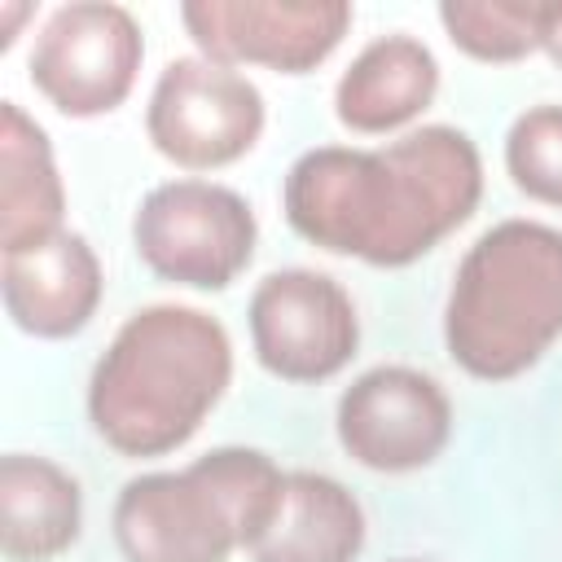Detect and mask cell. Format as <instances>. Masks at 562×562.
<instances>
[{"label": "cell", "mask_w": 562, "mask_h": 562, "mask_svg": "<svg viewBox=\"0 0 562 562\" xmlns=\"http://www.w3.org/2000/svg\"><path fill=\"white\" fill-rule=\"evenodd\" d=\"M483 202V154L448 123L413 127L378 149L316 145L281 184L285 224L342 259L408 268Z\"/></svg>", "instance_id": "cell-1"}, {"label": "cell", "mask_w": 562, "mask_h": 562, "mask_svg": "<svg viewBox=\"0 0 562 562\" xmlns=\"http://www.w3.org/2000/svg\"><path fill=\"white\" fill-rule=\"evenodd\" d=\"M228 382V329L202 307L149 303L97 356L88 373V422L119 457H167L202 430Z\"/></svg>", "instance_id": "cell-2"}, {"label": "cell", "mask_w": 562, "mask_h": 562, "mask_svg": "<svg viewBox=\"0 0 562 562\" xmlns=\"http://www.w3.org/2000/svg\"><path fill=\"white\" fill-rule=\"evenodd\" d=\"M562 338V228L501 220L461 255L448 303L443 347L479 382L522 378Z\"/></svg>", "instance_id": "cell-3"}, {"label": "cell", "mask_w": 562, "mask_h": 562, "mask_svg": "<svg viewBox=\"0 0 562 562\" xmlns=\"http://www.w3.org/2000/svg\"><path fill=\"white\" fill-rule=\"evenodd\" d=\"M285 470L246 443H224L180 470H149L119 487L110 531L123 562H228L268 527Z\"/></svg>", "instance_id": "cell-4"}, {"label": "cell", "mask_w": 562, "mask_h": 562, "mask_svg": "<svg viewBox=\"0 0 562 562\" xmlns=\"http://www.w3.org/2000/svg\"><path fill=\"white\" fill-rule=\"evenodd\" d=\"M259 246V220L250 202L202 176H176L154 184L132 215L136 259L171 285L224 290L233 285Z\"/></svg>", "instance_id": "cell-5"}, {"label": "cell", "mask_w": 562, "mask_h": 562, "mask_svg": "<svg viewBox=\"0 0 562 562\" xmlns=\"http://www.w3.org/2000/svg\"><path fill=\"white\" fill-rule=\"evenodd\" d=\"M263 123V92L241 70L202 53L167 61L145 105L149 145L180 171L233 167L259 145Z\"/></svg>", "instance_id": "cell-6"}, {"label": "cell", "mask_w": 562, "mask_h": 562, "mask_svg": "<svg viewBox=\"0 0 562 562\" xmlns=\"http://www.w3.org/2000/svg\"><path fill=\"white\" fill-rule=\"evenodd\" d=\"M145 40L132 9L110 0H75L48 13L31 48L35 92L66 119L119 110L140 75Z\"/></svg>", "instance_id": "cell-7"}, {"label": "cell", "mask_w": 562, "mask_h": 562, "mask_svg": "<svg viewBox=\"0 0 562 562\" xmlns=\"http://www.w3.org/2000/svg\"><path fill=\"white\" fill-rule=\"evenodd\" d=\"M250 351L281 382H329L360 347V316L342 281L316 268L268 272L246 303Z\"/></svg>", "instance_id": "cell-8"}, {"label": "cell", "mask_w": 562, "mask_h": 562, "mask_svg": "<svg viewBox=\"0 0 562 562\" xmlns=\"http://www.w3.org/2000/svg\"><path fill=\"white\" fill-rule=\"evenodd\" d=\"M334 430L356 465L373 474H413L448 448L452 400L413 364H373L338 395Z\"/></svg>", "instance_id": "cell-9"}, {"label": "cell", "mask_w": 562, "mask_h": 562, "mask_svg": "<svg viewBox=\"0 0 562 562\" xmlns=\"http://www.w3.org/2000/svg\"><path fill=\"white\" fill-rule=\"evenodd\" d=\"M180 22L202 57L220 66H268L277 75H307L351 31L342 0H189Z\"/></svg>", "instance_id": "cell-10"}, {"label": "cell", "mask_w": 562, "mask_h": 562, "mask_svg": "<svg viewBox=\"0 0 562 562\" xmlns=\"http://www.w3.org/2000/svg\"><path fill=\"white\" fill-rule=\"evenodd\" d=\"M0 294L13 329L40 342H61L92 325L105 294V272L88 237L61 228L40 246L0 255Z\"/></svg>", "instance_id": "cell-11"}, {"label": "cell", "mask_w": 562, "mask_h": 562, "mask_svg": "<svg viewBox=\"0 0 562 562\" xmlns=\"http://www.w3.org/2000/svg\"><path fill=\"white\" fill-rule=\"evenodd\" d=\"M439 92V61L417 35H378L334 83V114L356 136H391L426 114Z\"/></svg>", "instance_id": "cell-12"}, {"label": "cell", "mask_w": 562, "mask_h": 562, "mask_svg": "<svg viewBox=\"0 0 562 562\" xmlns=\"http://www.w3.org/2000/svg\"><path fill=\"white\" fill-rule=\"evenodd\" d=\"M364 549V509L356 492L321 470H285L281 501L246 549L250 562H356Z\"/></svg>", "instance_id": "cell-13"}, {"label": "cell", "mask_w": 562, "mask_h": 562, "mask_svg": "<svg viewBox=\"0 0 562 562\" xmlns=\"http://www.w3.org/2000/svg\"><path fill=\"white\" fill-rule=\"evenodd\" d=\"M83 531L79 479L40 452L0 461V549L9 562H53Z\"/></svg>", "instance_id": "cell-14"}, {"label": "cell", "mask_w": 562, "mask_h": 562, "mask_svg": "<svg viewBox=\"0 0 562 562\" xmlns=\"http://www.w3.org/2000/svg\"><path fill=\"white\" fill-rule=\"evenodd\" d=\"M61 220L66 184L48 132L18 101H0V255L40 246Z\"/></svg>", "instance_id": "cell-15"}, {"label": "cell", "mask_w": 562, "mask_h": 562, "mask_svg": "<svg viewBox=\"0 0 562 562\" xmlns=\"http://www.w3.org/2000/svg\"><path fill=\"white\" fill-rule=\"evenodd\" d=\"M435 13L443 35L474 61L505 66L540 48L544 0H443Z\"/></svg>", "instance_id": "cell-16"}, {"label": "cell", "mask_w": 562, "mask_h": 562, "mask_svg": "<svg viewBox=\"0 0 562 562\" xmlns=\"http://www.w3.org/2000/svg\"><path fill=\"white\" fill-rule=\"evenodd\" d=\"M505 171L518 193L562 211V105H531L509 123Z\"/></svg>", "instance_id": "cell-17"}, {"label": "cell", "mask_w": 562, "mask_h": 562, "mask_svg": "<svg viewBox=\"0 0 562 562\" xmlns=\"http://www.w3.org/2000/svg\"><path fill=\"white\" fill-rule=\"evenodd\" d=\"M540 48L562 66V4H544V18H540Z\"/></svg>", "instance_id": "cell-18"}, {"label": "cell", "mask_w": 562, "mask_h": 562, "mask_svg": "<svg viewBox=\"0 0 562 562\" xmlns=\"http://www.w3.org/2000/svg\"><path fill=\"white\" fill-rule=\"evenodd\" d=\"M35 13V4H0V48H13L18 26Z\"/></svg>", "instance_id": "cell-19"}, {"label": "cell", "mask_w": 562, "mask_h": 562, "mask_svg": "<svg viewBox=\"0 0 562 562\" xmlns=\"http://www.w3.org/2000/svg\"><path fill=\"white\" fill-rule=\"evenodd\" d=\"M391 562H435V558H391Z\"/></svg>", "instance_id": "cell-20"}]
</instances>
